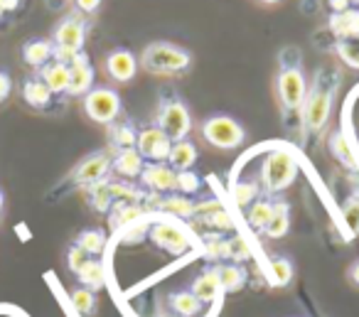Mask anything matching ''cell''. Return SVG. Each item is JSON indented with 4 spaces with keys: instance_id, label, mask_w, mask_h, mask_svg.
Segmentation results:
<instances>
[{
    "instance_id": "obj_30",
    "label": "cell",
    "mask_w": 359,
    "mask_h": 317,
    "mask_svg": "<svg viewBox=\"0 0 359 317\" xmlns=\"http://www.w3.org/2000/svg\"><path fill=\"white\" fill-rule=\"evenodd\" d=\"M52 96L55 94L47 89V84L40 76H32V79H27L25 84H22V99H25L32 109H45V106H50Z\"/></svg>"
},
{
    "instance_id": "obj_14",
    "label": "cell",
    "mask_w": 359,
    "mask_h": 317,
    "mask_svg": "<svg viewBox=\"0 0 359 317\" xmlns=\"http://www.w3.org/2000/svg\"><path fill=\"white\" fill-rule=\"evenodd\" d=\"M104 67H106V74H109L111 79L118 81V84H126V81H133L135 79L140 65H138V60H135L133 52L114 50V52H109Z\"/></svg>"
},
{
    "instance_id": "obj_13",
    "label": "cell",
    "mask_w": 359,
    "mask_h": 317,
    "mask_svg": "<svg viewBox=\"0 0 359 317\" xmlns=\"http://www.w3.org/2000/svg\"><path fill=\"white\" fill-rule=\"evenodd\" d=\"M67 67H69V89H67V94L86 96L94 89V67H91V60L81 52Z\"/></svg>"
},
{
    "instance_id": "obj_43",
    "label": "cell",
    "mask_w": 359,
    "mask_h": 317,
    "mask_svg": "<svg viewBox=\"0 0 359 317\" xmlns=\"http://www.w3.org/2000/svg\"><path fill=\"white\" fill-rule=\"evenodd\" d=\"M330 8H332V13H344L352 8V0H330Z\"/></svg>"
},
{
    "instance_id": "obj_25",
    "label": "cell",
    "mask_w": 359,
    "mask_h": 317,
    "mask_svg": "<svg viewBox=\"0 0 359 317\" xmlns=\"http://www.w3.org/2000/svg\"><path fill=\"white\" fill-rule=\"evenodd\" d=\"M22 60L35 69H42L55 60V45H52V40H30L22 47Z\"/></svg>"
},
{
    "instance_id": "obj_22",
    "label": "cell",
    "mask_w": 359,
    "mask_h": 317,
    "mask_svg": "<svg viewBox=\"0 0 359 317\" xmlns=\"http://www.w3.org/2000/svg\"><path fill=\"white\" fill-rule=\"evenodd\" d=\"M168 307L177 317H197L205 305L197 300L192 290H175L168 295Z\"/></svg>"
},
{
    "instance_id": "obj_42",
    "label": "cell",
    "mask_w": 359,
    "mask_h": 317,
    "mask_svg": "<svg viewBox=\"0 0 359 317\" xmlns=\"http://www.w3.org/2000/svg\"><path fill=\"white\" fill-rule=\"evenodd\" d=\"M347 281L352 283L354 288H359V258L352 263V266H349V271H347Z\"/></svg>"
},
{
    "instance_id": "obj_41",
    "label": "cell",
    "mask_w": 359,
    "mask_h": 317,
    "mask_svg": "<svg viewBox=\"0 0 359 317\" xmlns=\"http://www.w3.org/2000/svg\"><path fill=\"white\" fill-rule=\"evenodd\" d=\"M76 8H79V13H86V15H91V13L99 11L101 0H74Z\"/></svg>"
},
{
    "instance_id": "obj_47",
    "label": "cell",
    "mask_w": 359,
    "mask_h": 317,
    "mask_svg": "<svg viewBox=\"0 0 359 317\" xmlns=\"http://www.w3.org/2000/svg\"><path fill=\"white\" fill-rule=\"evenodd\" d=\"M168 317H177V315H172V312H170V315H168Z\"/></svg>"
},
{
    "instance_id": "obj_2",
    "label": "cell",
    "mask_w": 359,
    "mask_h": 317,
    "mask_svg": "<svg viewBox=\"0 0 359 317\" xmlns=\"http://www.w3.org/2000/svg\"><path fill=\"white\" fill-rule=\"evenodd\" d=\"M308 94V79L303 72V57L295 47L280 52L278 57V74H276V96H278L280 111L285 116H298L300 106Z\"/></svg>"
},
{
    "instance_id": "obj_15",
    "label": "cell",
    "mask_w": 359,
    "mask_h": 317,
    "mask_svg": "<svg viewBox=\"0 0 359 317\" xmlns=\"http://www.w3.org/2000/svg\"><path fill=\"white\" fill-rule=\"evenodd\" d=\"M190 290L195 292V297L202 302V305H207V302L219 305V300L224 297V290H222V283H219V276H217L215 263H212L210 268H205V271L192 281Z\"/></svg>"
},
{
    "instance_id": "obj_28",
    "label": "cell",
    "mask_w": 359,
    "mask_h": 317,
    "mask_svg": "<svg viewBox=\"0 0 359 317\" xmlns=\"http://www.w3.org/2000/svg\"><path fill=\"white\" fill-rule=\"evenodd\" d=\"M269 276H271V281H273V285H278V288L290 285L295 278L293 261H290L288 256H283V253H273V256L269 258Z\"/></svg>"
},
{
    "instance_id": "obj_11",
    "label": "cell",
    "mask_w": 359,
    "mask_h": 317,
    "mask_svg": "<svg viewBox=\"0 0 359 317\" xmlns=\"http://www.w3.org/2000/svg\"><path fill=\"white\" fill-rule=\"evenodd\" d=\"M170 148H172V140H170L160 128H155V126L138 130L135 150H138L140 158H143L145 163H168Z\"/></svg>"
},
{
    "instance_id": "obj_8",
    "label": "cell",
    "mask_w": 359,
    "mask_h": 317,
    "mask_svg": "<svg viewBox=\"0 0 359 317\" xmlns=\"http://www.w3.org/2000/svg\"><path fill=\"white\" fill-rule=\"evenodd\" d=\"M200 133L207 143L219 150H234L246 140L244 126L226 114H215V116H210V119H205L200 126Z\"/></svg>"
},
{
    "instance_id": "obj_9",
    "label": "cell",
    "mask_w": 359,
    "mask_h": 317,
    "mask_svg": "<svg viewBox=\"0 0 359 317\" xmlns=\"http://www.w3.org/2000/svg\"><path fill=\"white\" fill-rule=\"evenodd\" d=\"M84 114L89 116L94 123L111 126L121 116L118 91L109 89V86H94V89L84 96Z\"/></svg>"
},
{
    "instance_id": "obj_32",
    "label": "cell",
    "mask_w": 359,
    "mask_h": 317,
    "mask_svg": "<svg viewBox=\"0 0 359 317\" xmlns=\"http://www.w3.org/2000/svg\"><path fill=\"white\" fill-rule=\"evenodd\" d=\"M261 184L259 182H251V180H241V182L231 184V199L239 209H249L256 199L261 197Z\"/></svg>"
},
{
    "instance_id": "obj_46",
    "label": "cell",
    "mask_w": 359,
    "mask_h": 317,
    "mask_svg": "<svg viewBox=\"0 0 359 317\" xmlns=\"http://www.w3.org/2000/svg\"><path fill=\"white\" fill-rule=\"evenodd\" d=\"M259 3H264V6H276L278 0H259Z\"/></svg>"
},
{
    "instance_id": "obj_31",
    "label": "cell",
    "mask_w": 359,
    "mask_h": 317,
    "mask_svg": "<svg viewBox=\"0 0 359 317\" xmlns=\"http://www.w3.org/2000/svg\"><path fill=\"white\" fill-rule=\"evenodd\" d=\"M86 192H89V202L96 212H101V214L111 212V207H114V187H111V180H101V182L91 184Z\"/></svg>"
},
{
    "instance_id": "obj_17",
    "label": "cell",
    "mask_w": 359,
    "mask_h": 317,
    "mask_svg": "<svg viewBox=\"0 0 359 317\" xmlns=\"http://www.w3.org/2000/svg\"><path fill=\"white\" fill-rule=\"evenodd\" d=\"M330 32L337 40L359 37V8H349L344 13H332L330 15Z\"/></svg>"
},
{
    "instance_id": "obj_1",
    "label": "cell",
    "mask_w": 359,
    "mask_h": 317,
    "mask_svg": "<svg viewBox=\"0 0 359 317\" xmlns=\"http://www.w3.org/2000/svg\"><path fill=\"white\" fill-rule=\"evenodd\" d=\"M339 74L334 69H318L313 84H308V94L300 106V126L308 135H318L325 130L332 116L334 96H337Z\"/></svg>"
},
{
    "instance_id": "obj_19",
    "label": "cell",
    "mask_w": 359,
    "mask_h": 317,
    "mask_svg": "<svg viewBox=\"0 0 359 317\" xmlns=\"http://www.w3.org/2000/svg\"><path fill=\"white\" fill-rule=\"evenodd\" d=\"M40 79L45 81L52 94H67V89H69V67L65 62L52 60L50 65L40 69Z\"/></svg>"
},
{
    "instance_id": "obj_39",
    "label": "cell",
    "mask_w": 359,
    "mask_h": 317,
    "mask_svg": "<svg viewBox=\"0 0 359 317\" xmlns=\"http://www.w3.org/2000/svg\"><path fill=\"white\" fill-rule=\"evenodd\" d=\"M89 258H91V256H86V253L81 251L79 246H74V243H72L69 251H67V266H69V271H72V273H76L81 266H84L86 261H89Z\"/></svg>"
},
{
    "instance_id": "obj_7",
    "label": "cell",
    "mask_w": 359,
    "mask_h": 317,
    "mask_svg": "<svg viewBox=\"0 0 359 317\" xmlns=\"http://www.w3.org/2000/svg\"><path fill=\"white\" fill-rule=\"evenodd\" d=\"M86 42V20L79 13H72L65 20L57 25L55 37H52V45H55V60L69 65L76 55L84 52Z\"/></svg>"
},
{
    "instance_id": "obj_48",
    "label": "cell",
    "mask_w": 359,
    "mask_h": 317,
    "mask_svg": "<svg viewBox=\"0 0 359 317\" xmlns=\"http://www.w3.org/2000/svg\"><path fill=\"white\" fill-rule=\"evenodd\" d=\"M0 18H3V8H0Z\"/></svg>"
},
{
    "instance_id": "obj_44",
    "label": "cell",
    "mask_w": 359,
    "mask_h": 317,
    "mask_svg": "<svg viewBox=\"0 0 359 317\" xmlns=\"http://www.w3.org/2000/svg\"><path fill=\"white\" fill-rule=\"evenodd\" d=\"M18 6H20V0H0V8H3V13L15 11Z\"/></svg>"
},
{
    "instance_id": "obj_35",
    "label": "cell",
    "mask_w": 359,
    "mask_h": 317,
    "mask_svg": "<svg viewBox=\"0 0 359 317\" xmlns=\"http://www.w3.org/2000/svg\"><path fill=\"white\" fill-rule=\"evenodd\" d=\"M342 222L349 229V236H359V192L347 197L342 204Z\"/></svg>"
},
{
    "instance_id": "obj_5",
    "label": "cell",
    "mask_w": 359,
    "mask_h": 317,
    "mask_svg": "<svg viewBox=\"0 0 359 317\" xmlns=\"http://www.w3.org/2000/svg\"><path fill=\"white\" fill-rule=\"evenodd\" d=\"M138 65L145 72L158 76H175L190 69L192 55L185 47H177L172 42H150L140 55Z\"/></svg>"
},
{
    "instance_id": "obj_38",
    "label": "cell",
    "mask_w": 359,
    "mask_h": 317,
    "mask_svg": "<svg viewBox=\"0 0 359 317\" xmlns=\"http://www.w3.org/2000/svg\"><path fill=\"white\" fill-rule=\"evenodd\" d=\"M244 258H249V246L241 236H231L226 238V261L231 263H241Z\"/></svg>"
},
{
    "instance_id": "obj_27",
    "label": "cell",
    "mask_w": 359,
    "mask_h": 317,
    "mask_svg": "<svg viewBox=\"0 0 359 317\" xmlns=\"http://www.w3.org/2000/svg\"><path fill=\"white\" fill-rule=\"evenodd\" d=\"M76 278H79L81 288H89V290H101L106 285V266L99 258H89L84 266L76 271Z\"/></svg>"
},
{
    "instance_id": "obj_26",
    "label": "cell",
    "mask_w": 359,
    "mask_h": 317,
    "mask_svg": "<svg viewBox=\"0 0 359 317\" xmlns=\"http://www.w3.org/2000/svg\"><path fill=\"white\" fill-rule=\"evenodd\" d=\"M273 204L276 197H269V194H261L249 209H246V222L254 231H264L266 224L271 222V214H273Z\"/></svg>"
},
{
    "instance_id": "obj_3",
    "label": "cell",
    "mask_w": 359,
    "mask_h": 317,
    "mask_svg": "<svg viewBox=\"0 0 359 317\" xmlns=\"http://www.w3.org/2000/svg\"><path fill=\"white\" fill-rule=\"evenodd\" d=\"M150 229L148 238L163 251L172 253V256H182L197 243V236L192 234V229L187 224H182V219L168 217V214L150 212Z\"/></svg>"
},
{
    "instance_id": "obj_4",
    "label": "cell",
    "mask_w": 359,
    "mask_h": 317,
    "mask_svg": "<svg viewBox=\"0 0 359 317\" xmlns=\"http://www.w3.org/2000/svg\"><path fill=\"white\" fill-rule=\"evenodd\" d=\"M298 177V160L290 150L285 148H276L261 163V173H259V184L261 192L276 197L283 189H288L290 184Z\"/></svg>"
},
{
    "instance_id": "obj_6",
    "label": "cell",
    "mask_w": 359,
    "mask_h": 317,
    "mask_svg": "<svg viewBox=\"0 0 359 317\" xmlns=\"http://www.w3.org/2000/svg\"><path fill=\"white\" fill-rule=\"evenodd\" d=\"M155 128H160L172 143L187 140L192 130V116L187 104L175 94H163L155 109Z\"/></svg>"
},
{
    "instance_id": "obj_37",
    "label": "cell",
    "mask_w": 359,
    "mask_h": 317,
    "mask_svg": "<svg viewBox=\"0 0 359 317\" xmlns=\"http://www.w3.org/2000/svg\"><path fill=\"white\" fill-rule=\"evenodd\" d=\"M200 187H202V177L197 173H192V170L177 173V194L190 197V194L200 192Z\"/></svg>"
},
{
    "instance_id": "obj_21",
    "label": "cell",
    "mask_w": 359,
    "mask_h": 317,
    "mask_svg": "<svg viewBox=\"0 0 359 317\" xmlns=\"http://www.w3.org/2000/svg\"><path fill=\"white\" fill-rule=\"evenodd\" d=\"M148 209L143 207V204H128V202H118L111 207L109 212V219H111V227L114 229H126L130 227V224L140 222V219L148 217Z\"/></svg>"
},
{
    "instance_id": "obj_29",
    "label": "cell",
    "mask_w": 359,
    "mask_h": 317,
    "mask_svg": "<svg viewBox=\"0 0 359 317\" xmlns=\"http://www.w3.org/2000/svg\"><path fill=\"white\" fill-rule=\"evenodd\" d=\"M330 153H332L347 170H359L354 148H352V143H349L347 135H344L342 130H334V133L330 135Z\"/></svg>"
},
{
    "instance_id": "obj_23",
    "label": "cell",
    "mask_w": 359,
    "mask_h": 317,
    "mask_svg": "<svg viewBox=\"0 0 359 317\" xmlns=\"http://www.w3.org/2000/svg\"><path fill=\"white\" fill-rule=\"evenodd\" d=\"M109 140H111V150H114V153L135 148L138 128H135L130 121H114V123L109 126Z\"/></svg>"
},
{
    "instance_id": "obj_34",
    "label": "cell",
    "mask_w": 359,
    "mask_h": 317,
    "mask_svg": "<svg viewBox=\"0 0 359 317\" xmlns=\"http://www.w3.org/2000/svg\"><path fill=\"white\" fill-rule=\"evenodd\" d=\"M69 300L81 317H91L96 312V292L89 290V288H81V285L74 288L72 295H69Z\"/></svg>"
},
{
    "instance_id": "obj_12",
    "label": "cell",
    "mask_w": 359,
    "mask_h": 317,
    "mask_svg": "<svg viewBox=\"0 0 359 317\" xmlns=\"http://www.w3.org/2000/svg\"><path fill=\"white\" fill-rule=\"evenodd\" d=\"M140 182L150 194H175L177 192V173L168 163H145Z\"/></svg>"
},
{
    "instance_id": "obj_36",
    "label": "cell",
    "mask_w": 359,
    "mask_h": 317,
    "mask_svg": "<svg viewBox=\"0 0 359 317\" xmlns=\"http://www.w3.org/2000/svg\"><path fill=\"white\" fill-rule=\"evenodd\" d=\"M334 52H337V57L347 67L359 69V37H352V40H337Z\"/></svg>"
},
{
    "instance_id": "obj_16",
    "label": "cell",
    "mask_w": 359,
    "mask_h": 317,
    "mask_svg": "<svg viewBox=\"0 0 359 317\" xmlns=\"http://www.w3.org/2000/svg\"><path fill=\"white\" fill-rule=\"evenodd\" d=\"M143 168H145V160L140 158V153L135 148L118 150V153H114V163H111V170H114L118 177L135 180V177H140Z\"/></svg>"
},
{
    "instance_id": "obj_24",
    "label": "cell",
    "mask_w": 359,
    "mask_h": 317,
    "mask_svg": "<svg viewBox=\"0 0 359 317\" xmlns=\"http://www.w3.org/2000/svg\"><path fill=\"white\" fill-rule=\"evenodd\" d=\"M288 231H290V204L285 199H276L271 222L266 224V229L261 234H266L269 238H283Z\"/></svg>"
},
{
    "instance_id": "obj_20",
    "label": "cell",
    "mask_w": 359,
    "mask_h": 317,
    "mask_svg": "<svg viewBox=\"0 0 359 317\" xmlns=\"http://www.w3.org/2000/svg\"><path fill=\"white\" fill-rule=\"evenodd\" d=\"M197 145L190 143V140H177L172 143L168 155V165L175 170V173H185V170H192L197 163Z\"/></svg>"
},
{
    "instance_id": "obj_18",
    "label": "cell",
    "mask_w": 359,
    "mask_h": 317,
    "mask_svg": "<svg viewBox=\"0 0 359 317\" xmlns=\"http://www.w3.org/2000/svg\"><path fill=\"white\" fill-rule=\"evenodd\" d=\"M217 268V276H219V283H222V290L226 292H239L244 290L246 281H249V276H246V268L241 266V263H215Z\"/></svg>"
},
{
    "instance_id": "obj_49",
    "label": "cell",
    "mask_w": 359,
    "mask_h": 317,
    "mask_svg": "<svg viewBox=\"0 0 359 317\" xmlns=\"http://www.w3.org/2000/svg\"><path fill=\"white\" fill-rule=\"evenodd\" d=\"M352 3H357V6H359V0H352Z\"/></svg>"
},
{
    "instance_id": "obj_10",
    "label": "cell",
    "mask_w": 359,
    "mask_h": 317,
    "mask_svg": "<svg viewBox=\"0 0 359 317\" xmlns=\"http://www.w3.org/2000/svg\"><path fill=\"white\" fill-rule=\"evenodd\" d=\"M111 163H114V153H111V150H96V153L86 155V158L72 170L69 182L74 184V187L89 189L91 184L101 182V180H109Z\"/></svg>"
},
{
    "instance_id": "obj_45",
    "label": "cell",
    "mask_w": 359,
    "mask_h": 317,
    "mask_svg": "<svg viewBox=\"0 0 359 317\" xmlns=\"http://www.w3.org/2000/svg\"><path fill=\"white\" fill-rule=\"evenodd\" d=\"M3 207H6V194H3V189H0V214H3Z\"/></svg>"
},
{
    "instance_id": "obj_33",
    "label": "cell",
    "mask_w": 359,
    "mask_h": 317,
    "mask_svg": "<svg viewBox=\"0 0 359 317\" xmlns=\"http://www.w3.org/2000/svg\"><path fill=\"white\" fill-rule=\"evenodd\" d=\"M74 246H79L86 256L96 258L99 253H104V248H106V234L101 231V229H84V231L76 236Z\"/></svg>"
},
{
    "instance_id": "obj_40",
    "label": "cell",
    "mask_w": 359,
    "mask_h": 317,
    "mask_svg": "<svg viewBox=\"0 0 359 317\" xmlns=\"http://www.w3.org/2000/svg\"><path fill=\"white\" fill-rule=\"evenodd\" d=\"M13 91V79L6 74V72H0V101H6Z\"/></svg>"
}]
</instances>
